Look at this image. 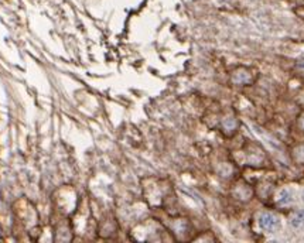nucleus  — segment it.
<instances>
[{
    "instance_id": "7ed1b4c3",
    "label": "nucleus",
    "mask_w": 304,
    "mask_h": 243,
    "mask_svg": "<svg viewBox=\"0 0 304 243\" xmlns=\"http://www.w3.org/2000/svg\"><path fill=\"white\" fill-rule=\"evenodd\" d=\"M221 126H222V130H224L225 135L231 136V135L235 133V130L238 128V120H236V117H233V116H228V117H224V119H222Z\"/></svg>"
},
{
    "instance_id": "1a4fd4ad",
    "label": "nucleus",
    "mask_w": 304,
    "mask_h": 243,
    "mask_svg": "<svg viewBox=\"0 0 304 243\" xmlns=\"http://www.w3.org/2000/svg\"><path fill=\"white\" fill-rule=\"evenodd\" d=\"M303 202H304V193H303Z\"/></svg>"
},
{
    "instance_id": "20e7f679",
    "label": "nucleus",
    "mask_w": 304,
    "mask_h": 243,
    "mask_svg": "<svg viewBox=\"0 0 304 243\" xmlns=\"http://www.w3.org/2000/svg\"><path fill=\"white\" fill-rule=\"evenodd\" d=\"M293 200H294V198H293V194H291V191L287 190V188H284V190H282V191L279 193V197H277V204H279V205H282V207H286V205L291 204Z\"/></svg>"
},
{
    "instance_id": "6e6552de",
    "label": "nucleus",
    "mask_w": 304,
    "mask_h": 243,
    "mask_svg": "<svg viewBox=\"0 0 304 243\" xmlns=\"http://www.w3.org/2000/svg\"><path fill=\"white\" fill-rule=\"evenodd\" d=\"M297 70H300L301 72H304V61H300V63L297 64Z\"/></svg>"
},
{
    "instance_id": "39448f33",
    "label": "nucleus",
    "mask_w": 304,
    "mask_h": 243,
    "mask_svg": "<svg viewBox=\"0 0 304 243\" xmlns=\"http://www.w3.org/2000/svg\"><path fill=\"white\" fill-rule=\"evenodd\" d=\"M290 223H291V226H294V228H300V226H303L304 225V211H297L294 214L291 215V218H290Z\"/></svg>"
},
{
    "instance_id": "f257e3e1",
    "label": "nucleus",
    "mask_w": 304,
    "mask_h": 243,
    "mask_svg": "<svg viewBox=\"0 0 304 243\" xmlns=\"http://www.w3.org/2000/svg\"><path fill=\"white\" fill-rule=\"evenodd\" d=\"M258 223H259V226H261L265 232H268V233H275V232H277L279 228H280V219H279V216H276V215L272 214V212H263V214L259 215Z\"/></svg>"
},
{
    "instance_id": "0eeeda50",
    "label": "nucleus",
    "mask_w": 304,
    "mask_h": 243,
    "mask_svg": "<svg viewBox=\"0 0 304 243\" xmlns=\"http://www.w3.org/2000/svg\"><path fill=\"white\" fill-rule=\"evenodd\" d=\"M298 125H300V128L304 130V113L300 114V117H298Z\"/></svg>"
},
{
    "instance_id": "423d86ee",
    "label": "nucleus",
    "mask_w": 304,
    "mask_h": 243,
    "mask_svg": "<svg viewBox=\"0 0 304 243\" xmlns=\"http://www.w3.org/2000/svg\"><path fill=\"white\" fill-rule=\"evenodd\" d=\"M291 156H293L297 164H304V144L296 146L293 149V154Z\"/></svg>"
},
{
    "instance_id": "f03ea898",
    "label": "nucleus",
    "mask_w": 304,
    "mask_h": 243,
    "mask_svg": "<svg viewBox=\"0 0 304 243\" xmlns=\"http://www.w3.org/2000/svg\"><path fill=\"white\" fill-rule=\"evenodd\" d=\"M232 82L235 85L240 86L249 85V84L254 82V77H252V74L248 68H236L235 71L232 72Z\"/></svg>"
}]
</instances>
